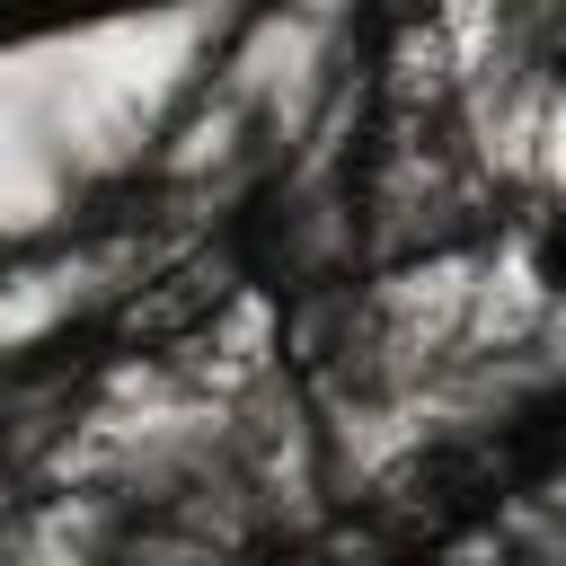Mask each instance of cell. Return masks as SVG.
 Wrapping results in <instances>:
<instances>
[{"instance_id":"obj_1","label":"cell","mask_w":566,"mask_h":566,"mask_svg":"<svg viewBox=\"0 0 566 566\" xmlns=\"http://www.w3.org/2000/svg\"><path fill=\"white\" fill-rule=\"evenodd\" d=\"M531 265H539V283H557V292H566V212H557V221L539 230V248H531Z\"/></svg>"}]
</instances>
